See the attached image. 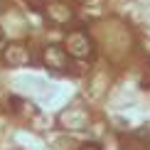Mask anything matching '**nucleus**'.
I'll list each match as a JSON object with an SVG mask.
<instances>
[{
	"label": "nucleus",
	"mask_w": 150,
	"mask_h": 150,
	"mask_svg": "<svg viewBox=\"0 0 150 150\" xmlns=\"http://www.w3.org/2000/svg\"><path fill=\"white\" fill-rule=\"evenodd\" d=\"M64 49L74 59H89V57H93V42H91V37L86 35L84 30H74V32L67 35Z\"/></svg>",
	"instance_id": "f257e3e1"
},
{
	"label": "nucleus",
	"mask_w": 150,
	"mask_h": 150,
	"mask_svg": "<svg viewBox=\"0 0 150 150\" xmlns=\"http://www.w3.org/2000/svg\"><path fill=\"white\" fill-rule=\"evenodd\" d=\"M69 52L59 45H47L42 49V64L52 71H67L69 69Z\"/></svg>",
	"instance_id": "f03ea898"
},
{
	"label": "nucleus",
	"mask_w": 150,
	"mask_h": 150,
	"mask_svg": "<svg viewBox=\"0 0 150 150\" xmlns=\"http://www.w3.org/2000/svg\"><path fill=\"white\" fill-rule=\"evenodd\" d=\"M32 62V57H30V49L20 45V42H15V45H8L3 49V64L8 67H25Z\"/></svg>",
	"instance_id": "7ed1b4c3"
},
{
	"label": "nucleus",
	"mask_w": 150,
	"mask_h": 150,
	"mask_svg": "<svg viewBox=\"0 0 150 150\" xmlns=\"http://www.w3.org/2000/svg\"><path fill=\"white\" fill-rule=\"evenodd\" d=\"M45 12L49 17V22H54V25H67L74 17L71 8L67 3H49V5H45Z\"/></svg>",
	"instance_id": "20e7f679"
},
{
	"label": "nucleus",
	"mask_w": 150,
	"mask_h": 150,
	"mask_svg": "<svg viewBox=\"0 0 150 150\" xmlns=\"http://www.w3.org/2000/svg\"><path fill=\"white\" fill-rule=\"evenodd\" d=\"M27 5H30V8H32L35 12H40V15H42V12H45V5H47V3H42V0H27Z\"/></svg>",
	"instance_id": "39448f33"
},
{
	"label": "nucleus",
	"mask_w": 150,
	"mask_h": 150,
	"mask_svg": "<svg viewBox=\"0 0 150 150\" xmlns=\"http://www.w3.org/2000/svg\"><path fill=\"white\" fill-rule=\"evenodd\" d=\"M79 150H101V145H98V143H84Z\"/></svg>",
	"instance_id": "423d86ee"
},
{
	"label": "nucleus",
	"mask_w": 150,
	"mask_h": 150,
	"mask_svg": "<svg viewBox=\"0 0 150 150\" xmlns=\"http://www.w3.org/2000/svg\"><path fill=\"white\" fill-rule=\"evenodd\" d=\"M5 40V32H3V27H0V42H3Z\"/></svg>",
	"instance_id": "0eeeda50"
}]
</instances>
